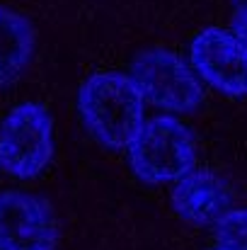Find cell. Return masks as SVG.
<instances>
[{"mask_svg":"<svg viewBox=\"0 0 247 250\" xmlns=\"http://www.w3.org/2000/svg\"><path fill=\"white\" fill-rule=\"evenodd\" d=\"M54 156V122L37 102L17 104L0 124V167L19 180L37 177Z\"/></svg>","mask_w":247,"mask_h":250,"instance_id":"3957f363","label":"cell"},{"mask_svg":"<svg viewBox=\"0 0 247 250\" xmlns=\"http://www.w3.org/2000/svg\"><path fill=\"white\" fill-rule=\"evenodd\" d=\"M196 76L226 97H247V44L230 29L209 27L189 46Z\"/></svg>","mask_w":247,"mask_h":250,"instance_id":"5b68a950","label":"cell"},{"mask_svg":"<svg viewBox=\"0 0 247 250\" xmlns=\"http://www.w3.org/2000/svg\"><path fill=\"white\" fill-rule=\"evenodd\" d=\"M131 78L146 102L165 112L187 114L201 107L204 87L194 68L167 49H151L133 59Z\"/></svg>","mask_w":247,"mask_h":250,"instance_id":"277c9868","label":"cell"},{"mask_svg":"<svg viewBox=\"0 0 247 250\" xmlns=\"http://www.w3.org/2000/svg\"><path fill=\"white\" fill-rule=\"evenodd\" d=\"M87 131L107 148H126L146 122V100L129 73H92L78 92Z\"/></svg>","mask_w":247,"mask_h":250,"instance_id":"6da1fadb","label":"cell"},{"mask_svg":"<svg viewBox=\"0 0 247 250\" xmlns=\"http://www.w3.org/2000/svg\"><path fill=\"white\" fill-rule=\"evenodd\" d=\"M58 221L54 209L27 192L0 194V250H54Z\"/></svg>","mask_w":247,"mask_h":250,"instance_id":"8992f818","label":"cell"},{"mask_svg":"<svg viewBox=\"0 0 247 250\" xmlns=\"http://www.w3.org/2000/svg\"><path fill=\"white\" fill-rule=\"evenodd\" d=\"M235 7H247V0H233Z\"/></svg>","mask_w":247,"mask_h":250,"instance_id":"8fae6325","label":"cell"},{"mask_svg":"<svg viewBox=\"0 0 247 250\" xmlns=\"http://www.w3.org/2000/svg\"><path fill=\"white\" fill-rule=\"evenodd\" d=\"M126 158L138 180L148 185H167L194 170L196 144L179 119L163 114L143 122L126 146Z\"/></svg>","mask_w":247,"mask_h":250,"instance_id":"7a4b0ae2","label":"cell"},{"mask_svg":"<svg viewBox=\"0 0 247 250\" xmlns=\"http://www.w3.org/2000/svg\"><path fill=\"white\" fill-rule=\"evenodd\" d=\"M230 32L247 44V7H235V15H233V29H230Z\"/></svg>","mask_w":247,"mask_h":250,"instance_id":"30bf717a","label":"cell"},{"mask_svg":"<svg viewBox=\"0 0 247 250\" xmlns=\"http://www.w3.org/2000/svg\"><path fill=\"white\" fill-rule=\"evenodd\" d=\"M37 34L32 22L5 5H0V87L17 83L34 56Z\"/></svg>","mask_w":247,"mask_h":250,"instance_id":"ba28073f","label":"cell"},{"mask_svg":"<svg viewBox=\"0 0 247 250\" xmlns=\"http://www.w3.org/2000/svg\"><path fill=\"white\" fill-rule=\"evenodd\" d=\"M216 238L223 248L247 250V209H230L216 221Z\"/></svg>","mask_w":247,"mask_h":250,"instance_id":"9c48e42d","label":"cell"},{"mask_svg":"<svg viewBox=\"0 0 247 250\" xmlns=\"http://www.w3.org/2000/svg\"><path fill=\"white\" fill-rule=\"evenodd\" d=\"M233 197L228 185L209 170H189L172 189V209L189 224H216L230 211Z\"/></svg>","mask_w":247,"mask_h":250,"instance_id":"52a82bcc","label":"cell"},{"mask_svg":"<svg viewBox=\"0 0 247 250\" xmlns=\"http://www.w3.org/2000/svg\"><path fill=\"white\" fill-rule=\"evenodd\" d=\"M211 250H230V248H223V246H221V248H211Z\"/></svg>","mask_w":247,"mask_h":250,"instance_id":"7c38bea8","label":"cell"}]
</instances>
